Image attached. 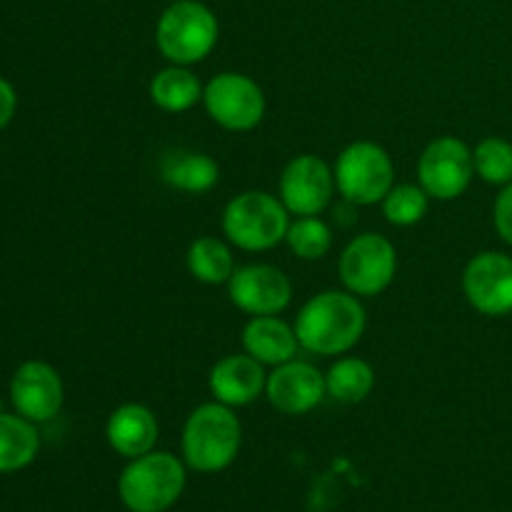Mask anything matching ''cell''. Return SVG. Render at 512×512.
<instances>
[{
  "label": "cell",
  "instance_id": "cell-11",
  "mask_svg": "<svg viewBox=\"0 0 512 512\" xmlns=\"http://www.w3.org/2000/svg\"><path fill=\"white\" fill-rule=\"evenodd\" d=\"M335 193V173L318 155H298L280 175V200L290 215H320Z\"/></svg>",
  "mask_w": 512,
  "mask_h": 512
},
{
  "label": "cell",
  "instance_id": "cell-10",
  "mask_svg": "<svg viewBox=\"0 0 512 512\" xmlns=\"http://www.w3.org/2000/svg\"><path fill=\"white\" fill-rule=\"evenodd\" d=\"M463 293L478 313L503 318L512 313V258L498 250L473 255L463 270Z\"/></svg>",
  "mask_w": 512,
  "mask_h": 512
},
{
  "label": "cell",
  "instance_id": "cell-22",
  "mask_svg": "<svg viewBox=\"0 0 512 512\" xmlns=\"http://www.w3.org/2000/svg\"><path fill=\"white\" fill-rule=\"evenodd\" d=\"M325 385L338 403H363L375 388V370L360 358H340L325 375Z\"/></svg>",
  "mask_w": 512,
  "mask_h": 512
},
{
  "label": "cell",
  "instance_id": "cell-2",
  "mask_svg": "<svg viewBox=\"0 0 512 512\" xmlns=\"http://www.w3.org/2000/svg\"><path fill=\"white\" fill-rule=\"evenodd\" d=\"M243 443V425L233 408L223 403L198 405L183 428L185 465L198 473H220L238 458Z\"/></svg>",
  "mask_w": 512,
  "mask_h": 512
},
{
  "label": "cell",
  "instance_id": "cell-9",
  "mask_svg": "<svg viewBox=\"0 0 512 512\" xmlns=\"http://www.w3.org/2000/svg\"><path fill=\"white\" fill-rule=\"evenodd\" d=\"M473 178V150L453 135L435 138L418 160V185L435 200L460 198Z\"/></svg>",
  "mask_w": 512,
  "mask_h": 512
},
{
  "label": "cell",
  "instance_id": "cell-16",
  "mask_svg": "<svg viewBox=\"0 0 512 512\" xmlns=\"http://www.w3.org/2000/svg\"><path fill=\"white\" fill-rule=\"evenodd\" d=\"M158 433V418L153 410L140 403H125L115 408L105 425V438L110 448L128 460L150 453L158 443Z\"/></svg>",
  "mask_w": 512,
  "mask_h": 512
},
{
  "label": "cell",
  "instance_id": "cell-27",
  "mask_svg": "<svg viewBox=\"0 0 512 512\" xmlns=\"http://www.w3.org/2000/svg\"><path fill=\"white\" fill-rule=\"evenodd\" d=\"M15 110H18V93H15L13 83L0 78V130L8 128L13 120Z\"/></svg>",
  "mask_w": 512,
  "mask_h": 512
},
{
  "label": "cell",
  "instance_id": "cell-12",
  "mask_svg": "<svg viewBox=\"0 0 512 512\" xmlns=\"http://www.w3.org/2000/svg\"><path fill=\"white\" fill-rule=\"evenodd\" d=\"M65 400L63 380L53 365L28 360L10 378V403L30 423H48L60 413Z\"/></svg>",
  "mask_w": 512,
  "mask_h": 512
},
{
  "label": "cell",
  "instance_id": "cell-17",
  "mask_svg": "<svg viewBox=\"0 0 512 512\" xmlns=\"http://www.w3.org/2000/svg\"><path fill=\"white\" fill-rule=\"evenodd\" d=\"M243 348L263 365H283L295 358L300 343L295 328L278 315H255L243 328Z\"/></svg>",
  "mask_w": 512,
  "mask_h": 512
},
{
  "label": "cell",
  "instance_id": "cell-24",
  "mask_svg": "<svg viewBox=\"0 0 512 512\" xmlns=\"http://www.w3.org/2000/svg\"><path fill=\"white\" fill-rule=\"evenodd\" d=\"M285 243L290 245V250L298 258L320 260L333 248V233L318 215H303L295 223H290Z\"/></svg>",
  "mask_w": 512,
  "mask_h": 512
},
{
  "label": "cell",
  "instance_id": "cell-7",
  "mask_svg": "<svg viewBox=\"0 0 512 512\" xmlns=\"http://www.w3.org/2000/svg\"><path fill=\"white\" fill-rule=\"evenodd\" d=\"M340 280L358 298L385 293L398 273V253L393 243L378 233H363L345 245L340 255Z\"/></svg>",
  "mask_w": 512,
  "mask_h": 512
},
{
  "label": "cell",
  "instance_id": "cell-6",
  "mask_svg": "<svg viewBox=\"0 0 512 512\" xmlns=\"http://www.w3.org/2000/svg\"><path fill=\"white\" fill-rule=\"evenodd\" d=\"M335 188L350 205L383 203L395 185L393 158L370 140L350 143L335 163Z\"/></svg>",
  "mask_w": 512,
  "mask_h": 512
},
{
  "label": "cell",
  "instance_id": "cell-14",
  "mask_svg": "<svg viewBox=\"0 0 512 512\" xmlns=\"http://www.w3.org/2000/svg\"><path fill=\"white\" fill-rule=\"evenodd\" d=\"M265 395L280 413L305 415L323 403L328 385L325 375L315 365L293 358L283 365H275L273 373L268 375Z\"/></svg>",
  "mask_w": 512,
  "mask_h": 512
},
{
  "label": "cell",
  "instance_id": "cell-13",
  "mask_svg": "<svg viewBox=\"0 0 512 512\" xmlns=\"http://www.w3.org/2000/svg\"><path fill=\"white\" fill-rule=\"evenodd\" d=\"M228 295L238 310L248 315H278L293 300V285L283 270L273 265H245L228 280Z\"/></svg>",
  "mask_w": 512,
  "mask_h": 512
},
{
  "label": "cell",
  "instance_id": "cell-4",
  "mask_svg": "<svg viewBox=\"0 0 512 512\" xmlns=\"http://www.w3.org/2000/svg\"><path fill=\"white\" fill-rule=\"evenodd\" d=\"M290 213L283 200L265 190H245L223 210V233L233 245L248 253H263L285 240Z\"/></svg>",
  "mask_w": 512,
  "mask_h": 512
},
{
  "label": "cell",
  "instance_id": "cell-15",
  "mask_svg": "<svg viewBox=\"0 0 512 512\" xmlns=\"http://www.w3.org/2000/svg\"><path fill=\"white\" fill-rule=\"evenodd\" d=\"M208 385L218 403L228 405V408H243L265 393L268 373L263 370V363L250 358L248 353L225 355L210 370Z\"/></svg>",
  "mask_w": 512,
  "mask_h": 512
},
{
  "label": "cell",
  "instance_id": "cell-23",
  "mask_svg": "<svg viewBox=\"0 0 512 512\" xmlns=\"http://www.w3.org/2000/svg\"><path fill=\"white\" fill-rule=\"evenodd\" d=\"M475 175L485 180L488 185H505L512 183V143L498 135H490L478 143L473 150Z\"/></svg>",
  "mask_w": 512,
  "mask_h": 512
},
{
  "label": "cell",
  "instance_id": "cell-26",
  "mask_svg": "<svg viewBox=\"0 0 512 512\" xmlns=\"http://www.w3.org/2000/svg\"><path fill=\"white\" fill-rule=\"evenodd\" d=\"M493 223L500 238L508 245H512V183L505 185V188L500 190L498 198H495Z\"/></svg>",
  "mask_w": 512,
  "mask_h": 512
},
{
  "label": "cell",
  "instance_id": "cell-19",
  "mask_svg": "<svg viewBox=\"0 0 512 512\" xmlns=\"http://www.w3.org/2000/svg\"><path fill=\"white\" fill-rule=\"evenodd\" d=\"M40 450L35 423L18 413H0V475L20 473L28 468Z\"/></svg>",
  "mask_w": 512,
  "mask_h": 512
},
{
  "label": "cell",
  "instance_id": "cell-25",
  "mask_svg": "<svg viewBox=\"0 0 512 512\" xmlns=\"http://www.w3.org/2000/svg\"><path fill=\"white\" fill-rule=\"evenodd\" d=\"M430 195L420 185H393L383 200V215L390 225L410 228L428 215Z\"/></svg>",
  "mask_w": 512,
  "mask_h": 512
},
{
  "label": "cell",
  "instance_id": "cell-8",
  "mask_svg": "<svg viewBox=\"0 0 512 512\" xmlns=\"http://www.w3.org/2000/svg\"><path fill=\"white\" fill-rule=\"evenodd\" d=\"M203 103L213 123L233 133H248L265 118L263 88L243 73H220L205 85Z\"/></svg>",
  "mask_w": 512,
  "mask_h": 512
},
{
  "label": "cell",
  "instance_id": "cell-5",
  "mask_svg": "<svg viewBox=\"0 0 512 512\" xmlns=\"http://www.w3.org/2000/svg\"><path fill=\"white\" fill-rule=\"evenodd\" d=\"M155 43L170 65H193L218 43V18L198 0H175L158 20Z\"/></svg>",
  "mask_w": 512,
  "mask_h": 512
},
{
  "label": "cell",
  "instance_id": "cell-3",
  "mask_svg": "<svg viewBox=\"0 0 512 512\" xmlns=\"http://www.w3.org/2000/svg\"><path fill=\"white\" fill-rule=\"evenodd\" d=\"M185 490V465L173 453H150L133 458L118 478V495L130 512H165Z\"/></svg>",
  "mask_w": 512,
  "mask_h": 512
},
{
  "label": "cell",
  "instance_id": "cell-18",
  "mask_svg": "<svg viewBox=\"0 0 512 512\" xmlns=\"http://www.w3.org/2000/svg\"><path fill=\"white\" fill-rule=\"evenodd\" d=\"M160 178L175 190L183 193H208L215 188L220 178V168L210 155L198 153V150H170L160 160Z\"/></svg>",
  "mask_w": 512,
  "mask_h": 512
},
{
  "label": "cell",
  "instance_id": "cell-1",
  "mask_svg": "<svg viewBox=\"0 0 512 512\" xmlns=\"http://www.w3.org/2000/svg\"><path fill=\"white\" fill-rule=\"evenodd\" d=\"M365 308L353 293L325 290L300 308L295 335L300 348L313 355H343L358 345L365 333Z\"/></svg>",
  "mask_w": 512,
  "mask_h": 512
},
{
  "label": "cell",
  "instance_id": "cell-21",
  "mask_svg": "<svg viewBox=\"0 0 512 512\" xmlns=\"http://www.w3.org/2000/svg\"><path fill=\"white\" fill-rule=\"evenodd\" d=\"M188 270L198 283L225 285L235 273V260L228 245L213 235H203L188 250Z\"/></svg>",
  "mask_w": 512,
  "mask_h": 512
},
{
  "label": "cell",
  "instance_id": "cell-20",
  "mask_svg": "<svg viewBox=\"0 0 512 512\" xmlns=\"http://www.w3.org/2000/svg\"><path fill=\"white\" fill-rule=\"evenodd\" d=\"M203 83L185 65H168L150 80V100L165 113H185L203 100Z\"/></svg>",
  "mask_w": 512,
  "mask_h": 512
}]
</instances>
